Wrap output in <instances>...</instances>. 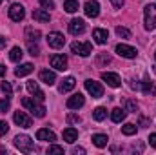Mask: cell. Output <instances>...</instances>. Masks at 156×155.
<instances>
[{"label": "cell", "mask_w": 156, "mask_h": 155, "mask_svg": "<svg viewBox=\"0 0 156 155\" xmlns=\"http://www.w3.org/2000/svg\"><path fill=\"white\" fill-rule=\"evenodd\" d=\"M140 126H142V128H147V126H149V120H147L145 117H140Z\"/></svg>", "instance_id": "7bdbcfd3"}, {"label": "cell", "mask_w": 156, "mask_h": 155, "mask_svg": "<svg viewBox=\"0 0 156 155\" xmlns=\"http://www.w3.org/2000/svg\"><path fill=\"white\" fill-rule=\"evenodd\" d=\"M49 64H51V68H55L58 71H66L67 70V59L64 55H51Z\"/></svg>", "instance_id": "30bf717a"}, {"label": "cell", "mask_w": 156, "mask_h": 155, "mask_svg": "<svg viewBox=\"0 0 156 155\" xmlns=\"http://www.w3.org/2000/svg\"><path fill=\"white\" fill-rule=\"evenodd\" d=\"M73 153H75V155H78V153L83 155V153H85V150H83V148H80V146H76V148H73Z\"/></svg>", "instance_id": "ee69618b"}, {"label": "cell", "mask_w": 156, "mask_h": 155, "mask_svg": "<svg viewBox=\"0 0 156 155\" xmlns=\"http://www.w3.org/2000/svg\"><path fill=\"white\" fill-rule=\"evenodd\" d=\"M33 18L38 20V22H49V13L45 9H33Z\"/></svg>", "instance_id": "603a6c76"}, {"label": "cell", "mask_w": 156, "mask_h": 155, "mask_svg": "<svg viewBox=\"0 0 156 155\" xmlns=\"http://www.w3.org/2000/svg\"><path fill=\"white\" fill-rule=\"evenodd\" d=\"M4 75H5V66L0 64V77H4Z\"/></svg>", "instance_id": "bcb514c9"}, {"label": "cell", "mask_w": 156, "mask_h": 155, "mask_svg": "<svg viewBox=\"0 0 156 155\" xmlns=\"http://www.w3.org/2000/svg\"><path fill=\"white\" fill-rule=\"evenodd\" d=\"M85 89H87L89 95H93V99H100V97L104 95V86H102L100 82L91 80V78L85 80Z\"/></svg>", "instance_id": "5b68a950"}, {"label": "cell", "mask_w": 156, "mask_h": 155, "mask_svg": "<svg viewBox=\"0 0 156 155\" xmlns=\"http://www.w3.org/2000/svg\"><path fill=\"white\" fill-rule=\"evenodd\" d=\"M147 141H149V144H151V146H153V148H156V133H151V135H149V139H147Z\"/></svg>", "instance_id": "60d3db41"}, {"label": "cell", "mask_w": 156, "mask_h": 155, "mask_svg": "<svg viewBox=\"0 0 156 155\" xmlns=\"http://www.w3.org/2000/svg\"><path fill=\"white\" fill-rule=\"evenodd\" d=\"M27 47H29V53H31L33 57L40 55V47L37 46V44H33V42H27Z\"/></svg>", "instance_id": "8d00e7d4"}, {"label": "cell", "mask_w": 156, "mask_h": 155, "mask_svg": "<svg viewBox=\"0 0 156 155\" xmlns=\"http://www.w3.org/2000/svg\"><path fill=\"white\" fill-rule=\"evenodd\" d=\"M83 13L89 17V18H96L100 15V4L96 0H87L85 6H83Z\"/></svg>", "instance_id": "ba28073f"}, {"label": "cell", "mask_w": 156, "mask_h": 155, "mask_svg": "<svg viewBox=\"0 0 156 155\" xmlns=\"http://www.w3.org/2000/svg\"><path fill=\"white\" fill-rule=\"evenodd\" d=\"M5 44H7V39H4V37L0 35V47H5Z\"/></svg>", "instance_id": "f6af8a7d"}, {"label": "cell", "mask_w": 156, "mask_h": 155, "mask_svg": "<svg viewBox=\"0 0 156 155\" xmlns=\"http://www.w3.org/2000/svg\"><path fill=\"white\" fill-rule=\"evenodd\" d=\"M93 39H94V42L96 44H105L107 42V39H109V33L105 31V29H93Z\"/></svg>", "instance_id": "ac0fdd59"}, {"label": "cell", "mask_w": 156, "mask_h": 155, "mask_svg": "<svg viewBox=\"0 0 156 155\" xmlns=\"http://www.w3.org/2000/svg\"><path fill=\"white\" fill-rule=\"evenodd\" d=\"M107 64H111V55H107V53H98V57H96V66L102 68V66H107Z\"/></svg>", "instance_id": "484cf974"}, {"label": "cell", "mask_w": 156, "mask_h": 155, "mask_svg": "<svg viewBox=\"0 0 156 155\" xmlns=\"http://www.w3.org/2000/svg\"><path fill=\"white\" fill-rule=\"evenodd\" d=\"M47 153L53 155V153H64V148L62 146H56V144H51L49 148H47Z\"/></svg>", "instance_id": "d590c367"}, {"label": "cell", "mask_w": 156, "mask_h": 155, "mask_svg": "<svg viewBox=\"0 0 156 155\" xmlns=\"http://www.w3.org/2000/svg\"><path fill=\"white\" fill-rule=\"evenodd\" d=\"M7 130H9L7 122H5V120H0V137H2V135H5V133H7Z\"/></svg>", "instance_id": "ab89813d"}, {"label": "cell", "mask_w": 156, "mask_h": 155, "mask_svg": "<svg viewBox=\"0 0 156 155\" xmlns=\"http://www.w3.org/2000/svg\"><path fill=\"white\" fill-rule=\"evenodd\" d=\"M27 91H29V93H31L37 100H44V99H45L44 91L40 89L38 82H35V80H29V82H27Z\"/></svg>", "instance_id": "9a60e30c"}, {"label": "cell", "mask_w": 156, "mask_h": 155, "mask_svg": "<svg viewBox=\"0 0 156 155\" xmlns=\"http://www.w3.org/2000/svg\"><path fill=\"white\" fill-rule=\"evenodd\" d=\"M22 55H24V51H22L18 46H15V47L9 51V59H11L13 62H18V60H22Z\"/></svg>", "instance_id": "83f0119b"}, {"label": "cell", "mask_w": 156, "mask_h": 155, "mask_svg": "<svg viewBox=\"0 0 156 155\" xmlns=\"http://www.w3.org/2000/svg\"><path fill=\"white\" fill-rule=\"evenodd\" d=\"M0 4H2V0H0Z\"/></svg>", "instance_id": "c3c4849f"}, {"label": "cell", "mask_w": 156, "mask_h": 155, "mask_svg": "<svg viewBox=\"0 0 156 155\" xmlns=\"http://www.w3.org/2000/svg\"><path fill=\"white\" fill-rule=\"evenodd\" d=\"M47 44H49V47H53V49H62L64 44H66V39H64L62 33L53 31V33L47 35Z\"/></svg>", "instance_id": "8992f818"}, {"label": "cell", "mask_w": 156, "mask_h": 155, "mask_svg": "<svg viewBox=\"0 0 156 155\" xmlns=\"http://www.w3.org/2000/svg\"><path fill=\"white\" fill-rule=\"evenodd\" d=\"M0 89H2V93H5V97H11V93H13V88H11V84L7 80L0 82Z\"/></svg>", "instance_id": "4dcf8cb0"}, {"label": "cell", "mask_w": 156, "mask_h": 155, "mask_svg": "<svg viewBox=\"0 0 156 155\" xmlns=\"http://www.w3.org/2000/svg\"><path fill=\"white\" fill-rule=\"evenodd\" d=\"M26 37H27V42H37V40L40 39V31L38 29H35V28H27L26 29Z\"/></svg>", "instance_id": "f1b7e54d"}, {"label": "cell", "mask_w": 156, "mask_h": 155, "mask_svg": "<svg viewBox=\"0 0 156 155\" xmlns=\"http://www.w3.org/2000/svg\"><path fill=\"white\" fill-rule=\"evenodd\" d=\"M40 6H42L44 9H53V7H55V2H53V0H40Z\"/></svg>", "instance_id": "74e56055"}, {"label": "cell", "mask_w": 156, "mask_h": 155, "mask_svg": "<svg viewBox=\"0 0 156 155\" xmlns=\"http://www.w3.org/2000/svg\"><path fill=\"white\" fill-rule=\"evenodd\" d=\"M116 35H118V37H122V39H129V37H131V31H129L127 28L118 26V28H116Z\"/></svg>", "instance_id": "d6a6232c"}, {"label": "cell", "mask_w": 156, "mask_h": 155, "mask_svg": "<svg viewBox=\"0 0 156 155\" xmlns=\"http://www.w3.org/2000/svg\"><path fill=\"white\" fill-rule=\"evenodd\" d=\"M33 71V64L31 62H26V64H20L16 70H15V75L16 77H26V75H29Z\"/></svg>", "instance_id": "44dd1931"}, {"label": "cell", "mask_w": 156, "mask_h": 155, "mask_svg": "<svg viewBox=\"0 0 156 155\" xmlns=\"http://www.w3.org/2000/svg\"><path fill=\"white\" fill-rule=\"evenodd\" d=\"M22 106L26 108V110H29L31 113L35 117H45V108H44V104H40L37 102L35 99H31V97H26V99H22Z\"/></svg>", "instance_id": "6da1fadb"}, {"label": "cell", "mask_w": 156, "mask_h": 155, "mask_svg": "<svg viewBox=\"0 0 156 155\" xmlns=\"http://www.w3.org/2000/svg\"><path fill=\"white\" fill-rule=\"evenodd\" d=\"M125 110H122V108H115L113 112H111V120L113 122H122L123 119H125Z\"/></svg>", "instance_id": "d4e9b609"}, {"label": "cell", "mask_w": 156, "mask_h": 155, "mask_svg": "<svg viewBox=\"0 0 156 155\" xmlns=\"http://www.w3.org/2000/svg\"><path fill=\"white\" fill-rule=\"evenodd\" d=\"M15 146H16L20 152H24V153L35 152V144H33L31 137H27V135H16V137H15Z\"/></svg>", "instance_id": "7a4b0ae2"}, {"label": "cell", "mask_w": 156, "mask_h": 155, "mask_svg": "<svg viewBox=\"0 0 156 155\" xmlns=\"http://www.w3.org/2000/svg\"><path fill=\"white\" fill-rule=\"evenodd\" d=\"M76 139H78V131L75 128H66V130H64V141H66V142L73 144Z\"/></svg>", "instance_id": "7402d4cb"}, {"label": "cell", "mask_w": 156, "mask_h": 155, "mask_svg": "<svg viewBox=\"0 0 156 155\" xmlns=\"http://www.w3.org/2000/svg\"><path fill=\"white\" fill-rule=\"evenodd\" d=\"M122 133H123V135H134V133H136V126L131 124V122H127L125 126H122Z\"/></svg>", "instance_id": "1f68e13d"}, {"label": "cell", "mask_w": 156, "mask_h": 155, "mask_svg": "<svg viewBox=\"0 0 156 155\" xmlns=\"http://www.w3.org/2000/svg\"><path fill=\"white\" fill-rule=\"evenodd\" d=\"M75 86H76V80H75L73 77H67V78H64V80H62V84H60L58 91H60V93H67V91H71Z\"/></svg>", "instance_id": "ffe728a7"}, {"label": "cell", "mask_w": 156, "mask_h": 155, "mask_svg": "<svg viewBox=\"0 0 156 155\" xmlns=\"http://www.w3.org/2000/svg\"><path fill=\"white\" fill-rule=\"evenodd\" d=\"M154 59H156V53H154Z\"/></svg>", "instance_id": "7dc6e473"}, {"label": "cell", "mask_w": 156, "mask_h": 155, "mask_svg": "<svg viewBox=\"0 0 156 155\" xmlns=\"http://www.w3.org/2000/svg\"><path fill=\"white\" fill-rule=\"evenodd\" d=\"M37 139H38V141H47V142H55V141H56V135H55L51 130L42 128V130L37 131Z\"/></svg>", "instance_id": "e0dca14e"}, {"label": "cell", "mask_w": 156, "mask_h": 155, "mask_svg": "<svg viewBox=\"0 0 156 155\" xmlns=\"http://www.w3.org/2000/svg\"><path fill=\"white\" fill-rule=\"evenodd\" d=\"M80 120H82V119L78 115H75V113H69V115H67V122H69V124H78Z\"/></svg>", "instance_id": "f35d334b"}, {"label": "cell", "mask_w": 156, "mask_h": 155, "mask_svg": "<svg viewBox=\"0 0 156 155\" xmlns=\"http://www.w3.org/2000/svg\"><path fill=\"white\" fill-rule=\"evenodd\" d=\"M24 17H26V9H24V6H20V4H13V6L9 7V18H11L13 22H20V20H24Z\"/></svg>", "instance_id": "9c48e42d"}, {"label": "cell", "mask_w": 156, "mask_h": 155, "mask_svg": "<svg viewBox=\"0 0 156 155\" xmlns=\"http://www.w3.org/2000/svg\"><path fill=\"white\" fill-rule=\"evenodd\" d=\"M125 108H127V112H133V113L138 112V104L134 100H125Z\"/></svg>", "instance_id": "836d02e7"}, {"label": "cell", "mask_w": 156, "mask_h": 155, "mask_svg": "<svg viewBox=\"0 0 156 155\" xmlns=\"http://www.w3.org/2000/svg\"><path fill=\"white\" fill-rule=\"evenodd\" d=\"M102 80L107 82L111 88H120V84H122L120 75H118V73H111V71H104V73H102Z\"/></svg>", "instance_id": "8fae6325"}, {"label": "cell", "mask_w": 156, "mask_h": 155, "mask_svg": "<svg viewBox=\"0 0 156 155\" xmlns=\"http://www.w3.org/2000/svg\"><path fill=\"white\" fill-rule=\"evenodd\" d=\"M140 89L145 93V95H156V82L154 80H144L142 82V86H140Z\"/></svg>", "instance_id": "d6986e66"}, {"label": "cell", "mask_w": 156, "mask_h": 155, "mask_svg": "<svg viewBox=\"0 0 156 155\" xmlns=\"http://www.w3.org/2000/svg\"><path fill=\"white\" fill-rule=\"evenodd\" d=\"M64 9L67 13H76L78 11V2L76 0H66L64 2Z\"/></svg>", "instance_id": "f546056e"}, {"label": "cell", "mask_w": 156, "mask_h": 155, "mask_svg": "<svg viewBox=\"0 0 156 155\" xmlns=\"http://www.w3.org/2000/svg\"><path fill=\"white\" fill-rule=\"evenodd\" d=\"M116 53L120 55V57H123V59H136V55H138L136 47L127 46V44H118L116 46Z\"/></svg>", "instance_id": "52a82bcc"}, {"label": "cell", "mask_w": 156, "mask_h": 155, "mask_svg": "<svg viewBox=\"0 0 156 155\" xmlns=\"http://www.w3.org/2000/svg\"><path fill=\"white\" fill-rule=\"evenodd\" d=\"M83 104H85V97H83L82 93H75L73 97L67 99V108H69V110H78V108H82Z\"/></svg>", "instance_id": "5bb4252c"}, {"label": "cell", "mask_w": 156, "mask_h": 155, "mask_svg": "<svg viewBox=\"0 0 156 155\" xmlns=\"http://www.w3.org/2000/svg\"><path fill=\"white\" fill-rule=\"evenodd\" d=\"M105 117H107V110H105L104 106H98V108L93 112V119H94V120H98V122H102Z\"/></svg>", "instance_id": "4316f807"}, {"label": "cell", "mask_w": 156, "mask_h": 155, "mask_svg": "<svg viewBox=\"0 0 156 155\" xmlns=\"http://www.w3.org/2000/svg\"><path fill=\"white\" fill-rule=\"evenodd\" d=\"M111 4H113V6H115L116 9H120V7L123 6V0H111Z\"/></svg>", "instance_id": "b9f144b4"}, {"label": "cell", "mask_w": 156, "mask_h": 155, "mask_svg": "<svg viewBox=\"0 0 156 155\" xmlns=\"http://www.w3.org/2000/svg\"><path fill=\"white\" fill-rule=\"evenodd\" d=\"M85 31V22L82 18H73L69 22V33L71 35H82Z\"/></svg>", "instance_id": "4fadbf2b"}, {"label": "cell", "mask_w": 156, "mask_h": 155, "mask_svg": "<svg viewBox=\"0 0 156 155\" xmlns=\"http://www.w3.org/2000/svg\"><path fill=\"white\" fill-rule=\"evenodd\" d=\"M9 108H11V102H9V99H2V100H0V113H5Z\"/></svg>", "instance_id": "e575fe53"}, {"label": "cell", "mask_w": 156, "mask_h": 155, "mask_svg": "<svg viewBox=\"0 0 156 155\" xmlns=\"http://www.w3.org/2000/svg\"><path fill=\"white\" fill-rule=\"evenodd\" d=\"M145 29H156V4L145 6Z\"/></svg>", "instance_id": "3957f363"}, {"label": "cell", "mask_w": 156, "mask_h": 155, "mask_svg": "<svg viewBox=\"0 0 156 155\" xmlns=\"http://www.w3.org/2000/svg\"><path fill=\"white\" fill-rule=\"evenodd\" d=\"M38 77H40V80H42L44 84H47V86H53V84L56 82V75H55V71H51V70H40Z\"/></svg>", "instance_id": "2e32d148"}, {"label": "cell", "mask_w": 156, "mask_h": 155, "mask_svg": "<svg viewBox=\"0 0 156 155\" xmlns=\"http://www.w3.org/2000/svg\"><path fill=\"white\" fill-rule=\"evenodd\" d=\"M71 51L80 55V57H89L93 53V46H91V42H73Z\"/></svg>", "instance_id": "277c9868"}, {"label": "cell", "mask_w": 156, "mask_h": 155, "mask_svg": "<svg viewBox=\"0 0 156 155\" xmlns=\"http://www.w3.org/2000/svg\"><path fill=\"white\" fill-rule=\"evenodd\" d=\"M107 135H104V133H96V135H93V144L94 146H98V148H104V146H107Z\"/></svg>", "instance_id": "cb8c5ba5"}, {"label": "cell", "mask_w": 156, "mask_h": 155, "mask_svg": "<svg viewBox=\"0 0 156 155\" xmlns=\"http://www.w3.org/2000/svg\"><path fill=\"white\" fill-rule=\"evenodd\" d=\"M13 120H15L18 126H22V128H31V126H33V120H31V117H27L24 112H15Z\"/></svg>", "instance_id": "7c38bea8"}]
</instances>
